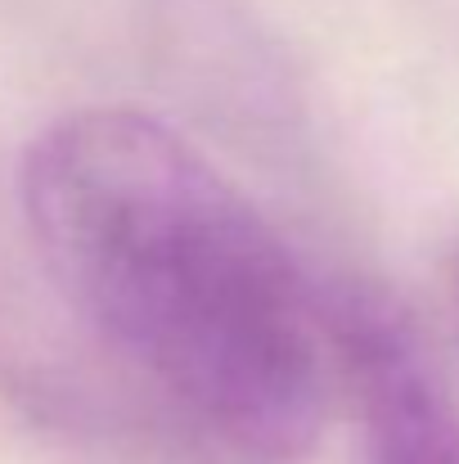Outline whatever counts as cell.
I'll use <instances>...</instances> for the list:
<instances>
[{"instance_id": "cell-1", "label": "cell", "mask_w": 459, "mask_h": 464, "mask_svg": "<svg viewBox=\"0 0 459 464\" xmlns=\"http://www.w3.org/2000/svg\"><path fill=\"white\" fill-rule=\"evenodd\" d=\"M18 203L68 307L189 415L266 460L315 447L324 298L194 140L131 104L72 109L23 150Z\"/></svg>"}, {"instance_id": "cell-2", "label": "cell", "mask_w": 459, "mask_h": 464, "mask_svg": "<svg viewBox=\"0 0 459 464\" xmlns=\"http://www.w3.org/2000/svg\"><path fill=\"white\" fill-rule=\"evenodd\" d=\"M324 320L369 464H459V411L410 315L378 289L338 285L324 298Z\"/></svg>"}, {"instance_id": "cell-3", "label": "cell", "mask_w": 459, "mask_h": 464, "mask_svg": "<svg viewBox=\"0 0 459 464\" xmlns=\"http://www.w3.org/2000/svg\"><path fill=\"white\" fill-rule=\"evenodd\" d=\"M455 311H459V262H455Z\"/></svg>"}]
</instances>
